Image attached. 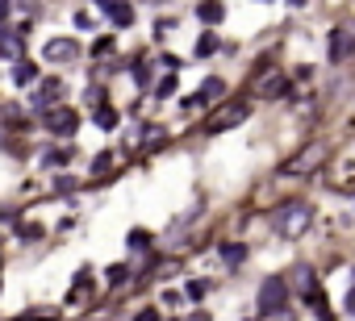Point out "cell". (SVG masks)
Listing matches in <instances>:
<instances>
[{"mask_svg":"<svg viewBox=\"0 0 355 321\" xmlns=\"http://www.w3.org/2000/svg\"><path fill=\"white\" fill-rule=\"evenodd\" d=\"M310 217H314V213H310V204L306 200H288V204H280V209H272V230L280 234V238H301V234H306L310 230Z\"/></svg>","mask_w":355,"mask_h":321,"instance_id":"cell-1","label":"cell"},{"mask_svg":"<svg viewBox=\"0 0 355 321\" xmlns=\"http://www.w3.org/2000/svg\"><path fill=\"white\" fill-rule=\"evenodd\" d=\"M322 163H326V142H310V146H301L293 158H284L280 171H284V176H310V171H318Z\"/></svg>","mask_w":355,"mask_h":321,"instance_id":"cell-2","label":"cell"},{"mask_svg":"<svg viewBox=\"0 0 355 321\" xmlns=\"http://www.w3.org/2000/svg\"><path fill=\"white\" fill-rule=\"evenodd\" d=\"M251 117V100H234V104H226V109H218L214 117H209V134H222V130H234V126H242Z\"/></svg>","mask_w":355,"mask_h":321,"instance_id":"cell-3","label":"cell"},{"mask_svg":"<svg viewBox=\"0 0 355 321\" xmlns=\"http://www.w3.org/2000/svg\"><path fill=\"white\" fill-rule=\"evenodd\" d=\"M297 288H301V296H306V305H310V309H318V313L330 321V309H326V296H322V288H318L314 267H297Z\"/></svg>","mask_w":355,"mask_h":321,"instance_id":"cell-4","label":"cell"},{"mask_svg":"<svg viewBox=\"0 0 355 321\" xmlns=\"http://www.w3.org/2000/svg\"><path fill=\"white\" fill-rule=\"evenodd\" d=\"M55 138H71L76 130H80V113L76 109H67V104H55V109H46V121H42Z\"/></svg>","mask_w":355,"mask_h":321,"instance_id":"cell-5","label":"cell"},{"mask_svg":"<svg viewBox=\"0 0 355 321\" xmlns=\"http://www.w3.org/2000/svg\"><path fill=\"white\" fill-rule=\"evenodd\" d=\"M284 305H288V284H284L280 276L264 280V284H260V313H276V309H284Z\"/></svg>","mask_w":355,"mask_h":321,"instance_id":"cell-6","label":"cell"},{"mask_svg":"<svg viewBox=\"0 0 355 321\" xmlns=\"http://www.w3.org/2000/svg\"><path fill=\"white\" fill-rule=\"evenodd\" d=\"M30 104H34L38 113H46V109H55V104H63V80H42L38 92L30 96Z\"/></svg>","mask_w":355,"mask_h":321,"instance_id":"cell-7","label":"cell"},{"mask_svg":"<svg viewBox=\"0 0 355 321\" xmlns=\"http://www.w3.org/2000/svg\"><path fill=\"white\" fill-rule=\"evenodd\" d=\"M351 55H355V25H334L330 29V59L343 63Z\"/></svg>","mask_w":355,"mask_h":321,"instance_id":"cell-8","label":"cell"},{"mask_svg":"<svg viewBox=\"0 0 355 321\" xmlns=\"http://www.w3.org/2000/svg\"><path fill=\"white\" fill-rule=\"evenodd\" d=\"M42 55H46V63H71V59H80V42H71V38H50Z\"/></svg>","mask_w":355,"mask_h":321,"instance_id":"cell-9","label":"cell"},{"mask_svg":"<svg viewBox=\"0 0 355 321\" xmlns=\"http://www.w3.org/2000/svg\"><path fill=\"white\" fill-rule=\"evenodd\" d=\"M222 96H226V84L214 75V80L201 84V92H196V96H188V104H214V100H222Z\"/></svg>","mask_w":355,"mask_h":321,"instance_id":"cell-10","label":"cell"},{"mask_svg":"<svg viewBox=\"0 0 355 321\" xmlns=\"http://www.w3.org/2000/svg\"><path fill=\"white\" fill-rule=\"evenodd\" d=\"M196 17L205 21V25H218V21L226 17V5H222V0H201V5H196Z\"/></svg>","mask_w":355,"mask_h":321,"instance_id":"cell-11","label":"cell"},{"mask_svg":"<svg viewBox=\"0 0 355 321\" xmlns=\"http://www.w3.org/2000/svg\"><path fill=\"white\" fill-rule=\"evenodd\" d=\"M109 21H113L117 29L134 25V5H126V0H113V5H109Z\"/></svg>","mask_w":355,"mask_h":321,"instance_id":"cell-12","label":"cell"},{"mask_svg":"<svg viewBox=\"0 0 355 321\" xmlns=\"http://www.w3.org/2000/svg\"><path fill=\"white\" fill-rule=\"evenodd\" d=\"M163 142H168V130H163V126H146V134H142V154H155Z\"/></svg>","mask_w":355,"mask_h":321,"instance_id":"cell-13","label":"cell"},{"mask_svg":"<svg viewBox=\"0 0 355 321\" xmlns=\"http://www.w3.org/2000/svg\"><path fill=\"white\" fill-rule=\"evenodd\" d=\"M92 121H96L100 130H117V109H113V104H105V100H100V104H96V113H92Z\"/></svg>","mask_w":355,"mask_h":321,"instance_id":"cell-14","label":"cell"},{"mask_svg":"<svg viewBox=\"0 0 355 321\" xmlns=\"http://www.w3.org/2000/svg\"><path fill=\"white\" fill-rule=\"evenodd\" d=\"M284 92H288V80H284V75H272L268 84L255 88V96H268V100H276V96H284Z\"/></svg>","mask_w":355,"mask_h":321,"instance_id":"cell-15","label":"cell"},{"mask_svg":"<svg viewBox=\"0 0 355 321\" xmlns=\"http://www.w3.org/2000/svg\"><path fill=\"white\" fill-rule=\"evenodd\" d=\"M222 259H226L230 267H242V263H247V246H242V242H226V246H222Z\"/></svg>","mask_w":355,"mask_h":321,"instance_id":"cell-16","label":"cell"},{"mask_svg":"<svg viewBox=\"0 0 355 321\" xmlns=\"http://www.w3.org/2000/svg\"><path fill=\"white\" fill-rule=\"evenodd\" d=\"M214 50H222V42H218L214 34H201V38H196V55H201V59H209Z\"/></svg>","mask_w":355,"mask_h":321,"instance_id":"cell-17","label":"cell"},{"mask_svg":"<svg viewBox=\"0 0 355 321\" xmlns=\"http://www.w3.org/2000/svg\"><path fill=\"white\" fill-rule=\"evenodd\" d=\"M113 167H117V158H113V150H105V154H100V158H96V163H92V176L100 180V176H109Z\"/></svg>","mask_w":355,"mask_h":321,"instance_id":"cell-18","label":"cell"},{"mask_svg":"<svg viewBox=\"0 0 355 321\" xmlns=\"http://www.w3.org/2000/svg\"><path fill=\"white\" fill-rule=\"evenodd\" d=\"M13 80H17V84H34V80H38V67H34V63H17V67H13Z\"/></svg>","mask_w":355,"mask_h":321,"instance_id":"cell-19","label":"cell"},{"mask_svg":"<svg viewBox=\"0 0 355 321\" xmlns=\"http://www.w3.org/2000/svg\"><path fill=\"white\" fill-rule=\"evenodd\" d=\"M46 163H50V167H63V163H71V150H63V146L46 150Z\"/></svg>","mask_w":355,"mask_h":321,"instance_id":"cell-20","label":"cell"},{"mask_svg":"<svg viewBox=\"0 0 355 321\" xmlns=\"http://www.w3.org/2000/svg\"><path fill=\"white\" fill-rule=\"evenodd\" d=\"M50 317H59V309H30V313H21L17 321H50Z\"/></svg>","mask_w":355,"mask_h":321,"instance_id":"cell-21","label":"cell"},{"mask_svg":"<svg viewBox=\"0 0 355 321\" xmlns=\"http://www.w3.org/2000/svg\"><path fill=\"white\" fill-rule=\"evenodd\" d=\"M172 92H176V71H172V75H163V80L155 84V96H172Z\"/></svg>","mask_w":355,"mask_h":321,"instance_id":"cell-22","label":"cell"},{"mask_svg":"<svg viewBox=\"0 0 355 321\" xmlns=\"http://www.w3.org/2000/svg\"><path fill=\"white\" fill-rule=\"evenodd\" d=\"M109 50H113V38H96V46H92V55H96V59H105Z\"/></svg>","mask_w":355,"mask_h":321,"instance_id":"cell-23","label":"cell"},{"mask_svg":"<svg viewBox=\"0 0 355 321\" xmlns=\"http://www.w3.org/2000/svg\"><path fill=\"white\" fill-rule=\"evenodd\" d=\"M205 292H209V284H205V280H192V284H188V296H192V300H201Z\"/></svg>","mask_w":355,"mask_h":321,"instance_id":"cell-24","label":"cell"},{"mask_svg":"<svg viewBox=\"0 0 355 321\" xmlns=\"http://www.w3.org/2000/svg\"><path fill=\"white\" fill-rule=\"evenodd\" d=\"M130 276V267H109V284H122Z\"/></svg>","mask_w":355,"mask_h":321,"instance_id":"cell-25","label":"cell"},{"mask_svg":"<svg viewBox=\"0 0 355 321\" xmlns=\"http://www.w3.org/2000/svg\"><path fill=\"white\" fill-rule=\"evenodd\" d=\"M146 242H150V234H146V230H134V234H130V246H146Z\"/></svg>","mask_w":355,"mask_h":321,"instance_id":"cell-26","label":"cell"},{"mask_svg":"<svg viewBox=\"0 0 355 321\" xmlns=\"http://www.w3.org/2000/svg\"><path fill=\"white\" fill-rule=\"evenodd\" d=\"M264 317H268V321H293V313H288V305H284V309H276V313H264Z\"/></svg>","mask_w":355,"mask_h":321,"instance_id":"cell-27","label":"cell"},{"mask_svg":"<svg viewBox=\"0 0 355 321\" xmlns=\"http://www.w3.org/2000/svg\"><path fill=\"white\" fill-rule=\"evenodd\" d=\"M71 188H76V180H71V176H67V180H55V192H71Z\"/></svg>","mask_w":355,"mask_h":321,"instance_id":"cell-28","label":"cell"},{"mask_svg":"<svg viewBox=\"0 0 355 321\" xmlns=\"http://www.w3.org/2000/svg\"><path fill=\"white\" fill-rule=\"evenodd\" d=\"M134 321H159V313H155V309H142V313H138Z\"/></svg>","mask_w":355,"mask_h":321,"instance_id":"cell-29","label":"cell"},{"mask_svg":"<svg viewBox=\"0 0 355 321\" xmlns=\"http://www.w3.org/2000/svg\"><path fill=\"white\" fill-rule=\"evenodd\" d=\"M9 17V0H0V21H5Z\"/></svg>","mask_w":355,"mask_h":321,"instance_id":"cell-30","label":"cell"},{"mask_svg":"<svg viewBox=\"0 0 355 321\" xmlns=\"http://www.w3.org/2000/svg\"><path fill=\"white\" fill-rule=\"evenodd\" d=\"M347 309H351V313H355V292H351V296H347Z\"/></svg>","mask_w":355,"mask_h":321,"instance_id":"cell-31","label":"cell"},{"mask_svg":"<svg viewBox=\"0 0 355 321\" xmlns=\"http://www.w3.org/2000/svg\"><path fill=\"white\" fill-rule=\"evenodd\" d=\"M96 5H105V9H109V5H113V0H96Z\"/></svg>","mask_w":355,"mask_h":321,"instance_id":"cell-32","label":"cell"},{"mask_svg":"<svg viewBox=\"0 0 355 321\" xmlns=\"http://www.w3.org/2000/svg\"><path fill=\"white\" fill-rule=\"evenodd\" d=\"M288 5H306V0H288Z\"/></svg>","mask_w":355,"mask_h":321,"instance_id":"cell-33","label":"cell"}]
</instances>
